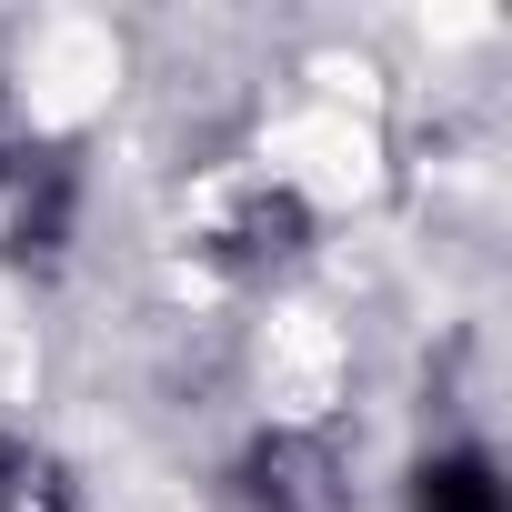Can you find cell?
<instances>
[{"instance_id": "obj_1", "label": "cell", "mask_w": 512, "mask_h": 512, "mask_svg": "<svg viewBox=\"0 0 512 512\" xmlns=\"http://www.w3.org/2000/svg\"><path fill=\"white\" fill-rule=\"evenodd\" d=\"M412 512H512V492L482 452H432L412 472Z\"/></svg>"}, {"instance_id": "obj_2", "label": "cell", "mask_w": 512, "mask_h": 512, "mask_svg": "<svg viewBox=\"0 0 512 512\" xmlns=\"http://www.w3.org/2000/svg\"><path fill=\"white\" fill-rule=\"evenodd\" d=\"M251 472H262L251 492H262L272 512H322V472H332V462H322V442H292V432H282V442L251 452Z\"/></svg>"}, {"instance_id": "obj_3", "label": "cell", "mask_w": 512, "mask_h": 512, "mask_svg": "<svg viewBox=\"0 0 512 512\" xmlns=\"http://www.w3.org/2000/svg\"><path fill=\"white\" fill-rule=\"evenodd\" d=\"M302 251V201H251L231 231V262H292Z\"/></svg>"}]
</instances>
